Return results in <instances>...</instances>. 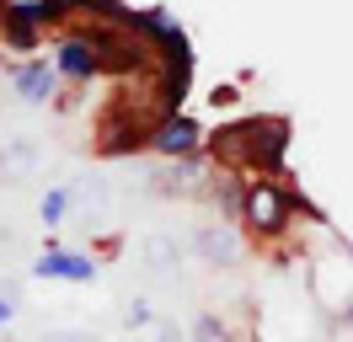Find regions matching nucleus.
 Here are the masks:
<instances>
[{"instance_id":"2eb2a0df","label":"nucleus","mask_w":353,"mask_h":342,"mask_svg":"<svg viewBox=\"0 0 353 342\" xmlns=\"http://www.w3.org/2000/svg\"><path fill=\"white\" fill-rule=\"evenodd\" d=\"M236 102H241V86H236V81H220V86H209V107H214V112H230Z\"/></svg>"},{"instance_id":"9d476101","label":"nucleus","mask_w":353,"mask_h":342,"mask_svg":"<svg viewBox=\"0 0 353 342\" xmlns=\"http://www.w3.org/2000/svg\"><path fill=\"white\" fill-rule=\"evenodd\" d=\"M75 17L91 21H118V27H139V6H123V0H70Z\"/></svg>"},{"instance_id":"20e7f679","label":"nucleus","mask_w":353,"mask_h":342,"mask_svg":"<svg viewBox=\"0 0 353 342\" xmlns=\"http://www.w3.org/2000/svg\"><path fill=\"white\" fill-rule=\"evenodd\" d=\"M11 91L22 97L27 107H48L59 91H65V75L48 54H32V59H11Z\"/></svg>"},{"instance_id":"7ed1b4c3","label":"nucleus","mask_w":353,"mask_h":342,"mask_svg":"<svg viewBox=\"0 0 353 342\" xmlns=\"http://www.w3.org/2000/svg\"><path fill=\"white\" fill-rule=\"evenodd\" d=\"M150 128H155V107L150 97L134 107V97H118V102L97 118V155H139L150 150Z\"/></svg>"},{"instance_id":"ddd939ff","label":"nucleus","mask_w":353,"mask_h":342,"mask_svg":"<svg viewBox=\"0 0 353 342\" xmlns=\"http://www.w3.org/2000/svg\"><path fill=\"white\" fill-rule=\"evenodd\" d=\"M123 326H129V332H145V326H155V310H150V299H139V294H134L129 305H123Z\"/></svg>"},{"instance_id":"6e6552de","label":"nucleus","mask_w":353,"mask_h":342,"mask_svg":"<svg viewBox=\"0 0 353 342\" xmlns=\"http://www.w3.org/2000/svg\"><path fill=\"white\" fill-rule=\"evenodd\" d=\"M48 59L59 64L65 86H91V81H102V70H97V59H91V48H86L81 38H70V32H54Z\"/></svg>"},{"instance_id":"1a4fd4ad","label":"nucleus","mask_w":353,"mask_h":342,"mask_svg":"<svg viewBox=\"0 0 353 342\" xmlns=\"http://www.w3.org/2000/svg\"><path fill=\"white\" fill-rule=\"evenodd\" d=\"M193 246H199V256H203V262H236V256H241V241L225 230V225H203Z\"/></svg>"},{"instance_id":"f257e3e1","label":"nucleus","mask_w":353,"mask_h":342,"mask_svg":"<svg viewBox=\"0 0 353 342\" xmlns=\"http://www.w3.org/2000/svg\"><path fill=\"white\" fill-rule=\"evenodd\" d=\"M289 118H273V112H252V118H236V123H220L214 134H203V155L214 166H236L246 177H289Z\"/></svg>"},{"instance_id":"423d86ee","label":"nucleus","mask_w":353,"mask_h":342,"mask_svg":"<svg viewBox=\"0 0 353 342\" xmlns=\"http://www.w3.org/2000/svg\"><path fill=\"white\" fill-rule=\"evenodd\" d=\"M203 134H209V128H203L199 118H188V112L155 118V128H150V155H161V161H182V155H199V150H203Z\"/></svg>"},{"instance_id":"dca6fc26","label":"nucleus","mask_w":353,"mask_h":342,"mask_svg":"<svg viewBox=\"0 0 353 342\" xmlns=\"http://www.w3.org/2000/svg\"><path fill=\"white\" fill-rule=\"evenodd\" d=\"M17 321V294H0V326H11Z\"/></svg>"},{"instance_id":"39448f33","label":"nucleus","mask_w":353,"mask_h":342,"mask_svg":"<svg viewBox=\"0 0 353 342\" xmlns=\"http://www.w3.org/2000/svg\"><path fill=\"white\" fill-rule=\"evenodd\" d=\"M48 43V32L32 17V0H6V17H0V59H32Z\"/></svg>"},{"instance_id":"f03ea898","label":"nucleus","mask_w":353,"mask_h":342,"mask_svg":"<svg viewBox=\"0 0 353 342\" xmlns=\"http://www.w3.org/2000/svg\"><path fill=\"white\" fill-rule=\"evenodd\" d=\"M236 219H241L257 241H279V235L294 230V219H300V198H294V188H289L284 177H246L241 214H236Z\"/></svg>"},{"instance_id":"9b49d317","label":"nucleus","mask_w":353,"mask_h":342,"mask_svg":"<svg viewBox=\"0 0 353 342\" xmlns=\"http://www.w3.org/2000/svg\"><path fill=\"white\" fill-rule=\"evenodd\" d=\"M32 17H38L43 32H65L70 21H75V6L70 0H32Z\"/></svg>"},{"instance_id":"4468645a","label":"nucleus","mask_w":353,"mask_h":342,"mask_svg":"<svg viewBox=\"0 0 353 342\" xmlns=\"http://www.w3.org/2000/svg\"><path fill=\"white\" fill-rule=\"evenodd\" d=\"M193 342H230V332H225L220 316H199L193 321Z\"/></svg>"},{"instance_id":"f8f14e48","label":"nucleus","mask_w":353,"mask_h":342,"mask_svg":"<svg viewBox=\"0 0 353 342\" xmlns=\"http://www.w3.org/2000/svg\"><path fill=\"white\" fill-rule=\"evenodd\" d=\"M65 214H70V188H48L43 203H38V219L54 230V225H65Z\"/></svg>"},{"instance_id":"f3484780","label":"nucleus","mask_w":353,"mask_h":342,"mask_svg":"<svg viewBox=\"0 0 353 342\" xmlns=\"http://www.w3.org/2000/svg\"><path fill=\"white\" fill-rule=\"evenodd\" d=\"M155 342H182V332H176L172 321H161V326H155Z\"/></svg>"},{"instance_id":"0eeeda50","label":"nucleus","mask_w":353,"mask_h":342,"mask_svg":"<svg viewBox=\"0 0 353 342\" xmlns=\"http://www.w3.org/2000/svg\"><path fill=\"white\" fill-rule=\"evenodd\" d=\"M97 273H102V268H97L86 252H65V246H59L54 235H48L43 256L32 262V278H59V283H91Z\"/></svg>"}]
</instances>
